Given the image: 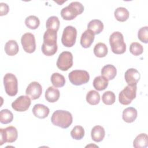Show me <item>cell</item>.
I'll return each mask as SVG.
<instances>
[{
    "instance_id": "1",
    "label": "cell",
    "mask_w": 148,
    "mask_h": 148,
    "mask_svg": "<svg viewBox=\"0 0 148 148\" xmlns=\"http://www.w3.org/2000/svg\"><path fill=\"white\" fill-rule=\"evenodd\" d=\"M57 32L47 29L43 35V43L42 46V53L47 56L54 55L57 51Z\"/></svg>"
},
{
    "instance_id": "2",
    "label": "cell",
    "mask_w": 148,
    "mask_h": 148,
    "mask_svg": "<svg viewBox=\"0 0 148 148\" xmlns=\"http://www.w3.org/2000/svg\"><path fill=\"white\" fill-rule=\"evenodd\" d=\"M72 121L71 113L63 110H56L51 117V121L53 125L64 129L68 128L71 125Z\"/></svg>"
},
{
    "instance_id": "3",
    "label": "cell",
    "mask_w": 148,
    "mask_h": 148,
    "mask_svg": "<svg viewBox=\"0 0 148 148\" xmlns=\"http://www.w3.org/2000/svg\"><path fill=\"white\" fill-rule=\"evenodd\" d=\"M84 11L83 5L79 2H72L61 11V16L64 20H72Z\"/></svg>"
},
{
    "instance_id": "4",
    "label": "cell",
    "mask_w": 148,
    "mask_h": 148,
    "mask_svg": "<svg viewBox=\"0 0 148 148\" xmlns=\"http://www.w3.org/2000/svg\"><path fill=\"white\" fill-rule=\"evenodd\" d=\"M109 43L112 51L114 54H123L126 50V45L124 40L123 35L119 31L114 32L110 35Z\"/></svg>"
},
{
    "instance_id": "5",
    "label": "cell",
    "mask_w": 148,
    "mask_h": 148,
    "mask_svg": "<svg viewBox=\"0 0 148 148\" xmlns=\"http://www.w3.org/2000/svg\"><path fill=\"white\" fill-rule=\"evenodd\" d=\"M3 84L5 92L11 97L15 96L18 91V82L16 76L11 73L5 74L3 77Z\"/></svg>"
},
{
    "instance_id": "6",
    "label": "cell",
    "mask_w": 148,
    "mask_h": 148,
    "mask_svg": "<svg viewBox=\"0 0 148 148\" xmlns=\"http://www.w3.org/2000/svg\"><path fill=\"white\" fill-rule=\"evenodd\" d=\"M136 85L127 86L119 93V100L120 103L124 105L130 104L132 101L136 98Z\"/></svg>"
},
{
    "instance_id": "7",
    "label": "cell",
    "mask_w": 148,
    "mask_h": 148,
    "mask_svg": "<svg viewBox=\"0 0 148 148\" xmlns=\"http://www.w3.org/2000/svg\"><path fill=\"white\" fill-rule=\"evenodd\" d=\"M68 77L71 83L75 86H80L88 83L90 75L88 72L84 70H74L71 71Z\"/></svg>"
},
{
    "instance_id": "8",
    "label": "cell",
    "mask_w": 148,
    "mask_h": 148,
    "mask_svg": "<svg viewBox=\"0 0 148 148\" xmlns=\"http://www.w3.org/2000/svg\"><path fill=\"white\" fill-rule=\"evenodd\" d=\"M77 36V30L76 29L71 25L66 27L62 33L61 42L62 45L67 47H72L75 42Z\"/></svg>"
},
{
    "instance_id": "9",
    "label": "cell",
    "mask_w": 148,
    "mask_h": 148,
    "mask_svg": "<svg viewBox=\"0 0 148 148\" xmlns=\"http://www.w3.org/2000/svg\"><path fill=\"white\" fill-rule=\"evenodd\" d=\"M0 145H2L6 142L13 143L17 139L18 134L17 129L13 126H9L5 129H0Z\"/></svg>"
},
{
    "instance_id": "10",
    "label": "cell",
    "mask_w": 148,
    "mask_h": 148,
    "mask_svg": "<svg viewBox=\"0 0 148 148\" xmlns=\"http://www.w3.org/2000/svg\"><path fill=\"white\" fill-rule=\"evenodd\" d=\"M57 66L62 71H68L73 65V56L70 51L62 52L57 61Z\"/></svg>"
},
{
    "instance_id": "11",
    "label": "cell",
    "mask_w": 148,
    "mask_h": 148,
    "mask_svg": "<svg viewBox=\"0 0 148 148\" xmlns=\"http://www.w3.org/2000/svg\"><path fill=\"white\" fill-rule=\"evenodd\" d=\"M21 43L24 50L28 53H32L36 49L35 36L31 33L27 32L21 36Z\"/></svg>"
},
{
    "instance_id": "12",
    "label": "cell",
    "mask_w": 148,
    "mask_h": 148,
    "mask_svg": "<svg viewBox=\"0 0 148 148\" xmlns=\"http://www.w3.org/2000/svg\"><path fill=\"white\" fill-rule=\"evenodd\" d=\"M31 103L29 97L21 95L12 103V108L17 112H25L28 109Z\"/></svg>"
},
{
    "instance_id": "13",
    "label": "cell",
    "mask_w": 148,
    "mask_h": 148,
    "mask_svg": "<svg viewBox=\"0 0 148 148\" xmlns=\"http://www.w3.org/2000/svg\"><path fill=\"white\" fill-rule=\"evenodd\" d=\"M42 92V86L37 82H32L27 87L25 94L31 99H38Z\"/></svg>"
},
{
    "instance_id": "14",
    "label": "cell",
    "mask_w": 148,
    "mask_h": 148,
    "mask_svg": "<svg viewBox=\"0 0 148 148\" xmlns=\"http://www.w3.org/2000/svg\"><path fill=\"white\" fill-rule=\"evenodd\" d=\"M140 75L138 70L134 68H130L126 71L124 75L125 82L130 86L136 85L140 79Z\"/></svg>"
},
{
    "instance_id": "15",
    "label": "cell",
    "mask_w": 148,
    "mask_h": 148,
    "mask_svg": "<svg viewBox=\"0 0 148 148\" xmlns=\"http://www.w3.org/2000/svg\"><path fill=\"white\" fill-rule=\"evenodd\" d=\"M95 38V34L90 29L86 30L80 38V44L84 48L90 47L93 43Z\"/></svg>"
},
{
    "instance_id": "16",
    "label": "cell",
    "mask_w": 148,
    "mask_h": 148,
    "mask_svg": "<svg viewBox=\"0 0 148 148\" xmlns=\"http://www.w3.org/2000/svg\"><path fill=\"white\" fill-rule=\"evenodd\" d=\"M50 110L48 107L43 104H36L32 108L34 115L39 119H45L49 114Z\"/></svg>"
},
{
    "instance_id": "17",
    "label": "cell",
    "mask_w": 148,
    "mask_h": 148,
    "mask_svg": "<svg viewBox=\"0 0 148 148\" xmlns=\"http://www.w3.org/2000/svg\"><path fill=\"white\" fill-rule=\"evenodd\" d=\"M137 115L138 112L135 108L133 107H128L123 110L122 118L126 123H131L135 120Z\"/></svg>"
},
{
    "instance_id": "18",
    "label": "cell",
    "mask_w": 148,
    "mask_h": 148,
    "mask_svg": "<svg viewBox=\"0 0 148 148\" xmlns=\"http://www.w3.org/2000/svg\"><path fill=\"white\" fill-rule=\"evenodd\" d=\"M105 130L103 127L101 125H95L91 130V138L94 141L96 142H99L102 141L105 137Z\"/></svg>"
},
{
    "instance_id": "19",
    "label": "cell",
    "mask_w": 148,
    "mask_h": 148,
    "mask_svg": "<svg viewBox=\"0 0 148 148\" xmlns=\"http://www.w3.org/2000/svg\"><path fill=\"white\" fill-rule=\"evenodd\" d=\"M60 96L59 90L56 87L50 86L45 92L46 99L51 103H54L58 100Z\"/></svg>"
},
{
    "instance_id": "20",
    "label": "cell",
    "mask_w": 148,
    "mask_h": 148,
    "mask_svg": "<svg viewBox=\"0 0 148 148\" xmlns=\"http://www.w3.org/2000/svg\"><path fill=\"white\" fill-rule=\"evenodd\" d=\"M117 73L116 67L112 64H108L103 66L101 69V75L105 77L108 80H112L114 78Z\"/></svg>"
},
{
    "instance_id": "21",
    "label": "cell",
    "mask_w": 148,
    "mask_h": 148,
    "mask_svg": "<svg viewBox=\"0 0 148 148\" xmlns=\"http://www.w3.org/2000/svg\"><path fill=\"white\" fill-rule=\"evenodd\" d=\"M87 29L91 30L94 34H99L103 29V24L101 20L94 19L88 24Z\"/></svg>"
},
{
    "instance_id": "22",
    "label": "cell",
    "mask_w": 148,
    "mask_h": 148,
    "mask_svg": "<svg viewBox=\"0 0 148 148\" xmlns=\"http://www.w3.org/2000/svg\"><path fill=\"white\" fill-rule=\"evenodd\" d=\"M148 146V136L147 134L142 133L138 135L133 142V146L135 148H145Z\"/></svg>"
},
{
    "instance_id": "23",
    "label": "cell",
    "mask_w": 148,
    "mask_h": 148,
    "mask_svg": "<svg viewBox=\"0 0 148 148\" xmlns=\"http://www.w3.org/2000/svg\"><path fill=\"white\" fill-rule=\"evenodd\" d=\"M5 51L10 56H13L17 54L18 51V46L17 42L14 40H8L5 46Z\"/></svg>"
},
{
    "instance_id": "24",
    "label": "cell",
    "mask_w": 148,
    "mask_h": 148,
    "mask_svg": "<svg viewBox=\"0 0 148 148\" xmlns=\"http://www.w3.org/2000/svg\"><path fill=\"white\" fill-rule=\"evenodd\" d=\"M108 86V80L102 76H98L94 78L93 80V86L98 91L105 90Z\"/></svg>"
},
{
    "instance_id": "25",
    "label": "cell",
    "mask_w": 148,
    "mask_h": 148,
    "mask_svg": "<svg viewBox=\"0 0 148 148\" xmlns=\"http://www.w3.org/2000/svg\"><path fill=\"white\" fill-rule=\"evenodd\" d=\"M114 14L116 20L121 22L126 21L130 15L128 10L123 7L117 8L115 10Z\"/></svg>"
},
{
    "instance_id": "26",
    "label": "cell",
    "mask_w": 148,
    "mask_h": 148,
    "mask_svg": "<svg viewBox=\"0 0 148 148\" xmlns=\"http://www.w3.org/2000/svg\"><path fill=\"white\" fill-rule=\"evenodd\" d=\"M108 52L106 45L102 42L98 43L94 48V53L97 57L102 58L105 57Z\"/></svg>"
},
{
    "instance_id": "27",
    "label": "cell",
    "mask_w": 148,
    "mask_h": 148,
    "mask_svg": "<svg viewBox=\"0 0 148 148\" xmlns=\"http://www.w3.org/2000/svg\"><path fill=\"white\" fill-rule=\"evenodd\" d=\"M51 82L55 87H62L65 83V79L63 75L59 73H53L51 76Z\"/></svg>"
},
{
    "instance_id": "28",
    "label": "cell",
    "mask_w": 148,
    "mask_h": 148,
    "mask_svg": "<svg viewBox=\"0 0 148 148\" xmlns=\"http://www.w3.org/2000/svg\"><path fill=\"white\" fill-rule=\"evenodd\" d=\"M60 21L57 16H51L48 18L46 23V27L47 29H51L57 32L60 27Z\"/></svg>"
},
{
    "instance_id": "29",
    "label": "cell",
    "mask_w": 148,
    "mask_h": 148,
    "mask_svg": "<svg viewBox=\"0 0 148 148\" xmlns=\"http://www.w3.org/2000/svg\"><path fill=\"white\" fill-rule=\"evenodd\" d=\"M86 101L90 105H97L100 101L99 94L95 90H90L86 95Z\"/></svg>"
},
{
    "instance_id": "30",
    "label": "cell",
    "mask_w": 148,
    "mask_h": 148,
    "mask_svg": "<svg viewBox=\"0 0 148 148\" xmlns=\"http://www.w3.org/2000/svg\"><path fill=\"white\" fill-rule=\"evenodd\" d=\"M13 114L8 109H3L0 112V121L2 124H6L12 121Z\"/></svg>"
},
{
    "instance_id": "31",
    "label": "cell",
    "mask_w": 148,
    "mask_h": 148,
    "mask_svg": "<svg viewBox=\"0 0 148 148\" xmlns=\"http://www.w3.org/2000/svg\"><path fill=\"white\" fill-rule=\"evenodd\" d=\"M25 24L26 26L31 29H36L40 24V21L38 17L35 16H29L25 18Z\"/></svg>"
},
{
    "instance_id": "32",
    "label": "cell",
    "mask_w": 148,
    "mask_h": 148,
    "mask_svg": "<svg viewBox=\"0 0 148 148\" xmlns=\"http://www.w3.org/2000/svg\"><path fill=\"white\" fill-rule=\"evenodd\" d=\"M71 135L74 139H82L84 136V130L83 127L80 125L75 126L71 132Z\"/></svg>"
},
{
    "instance_id": "33",
    "label": "cell",
    "mask_w": 148,
    "mask_h": 148,
    "mask_svg": "<svg viewBox=\"0 0 148 148\" xmlns=\"http://www.w3.org/2000/svg\"><path fill=\"white\" fill-rule=\"evenodd\" d=\"M102 102L107 105H112L116 101L115 94L111 91H107L103 94L102 96Z\"/></svg>"
},
{
    "instance_id": "34",
    "label": "cell",
    "mask_w": 148,
    "mask_h": 148,
    "mask_svg": "<svg viewBox=\"0 0 148 148\" xmlns=\"http://www.w3.org/2000/svg\"><path fill=\"white\" fill-rule=\"evenodd\" d=\"M130 51L132 54L135 56H139L142 54L143 51V47L140 43L138 42H133L130 45Z\"/></svg>"
},
{
    "instance_id": "35",
    "label": "cell",
    "mask_w": 148,
    "mask_h": 148,
    "mask_svg": "<svg viewBox=\"0 0 148 148\" xmlns=\"http://www.w3.org/2000/svg\"><path fill=\"white\" fill-rule=\"evenodd\" d=\"M138 39L145 43L148 42V27L145 26L140 28L138 32Z\"/></svg>"
},
{
    "instance_id": "36",
    "label": "cell",
    "mask_w": 148,
    "mask_h": 148,
    "mask_svg": "<svg viewBox=\"0 0 148 148\" xmlns=\"http://www.w3.org/2000/svg\"><path fill=\"white\" fill-rule=\"evenodd\" d=\"M9 10V8L6 3L3 2L0 3V16H2L3 15L7 14Z\"/></svg>"
}]
</instances>
